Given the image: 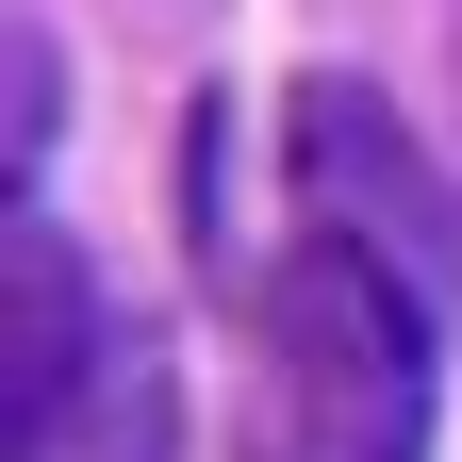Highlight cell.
Listing matches in <instances>:
<instances>
[{"label":"cell","instance_id":"obj_1","mask_svg":"<svg viewBox=\"0 0 462 462\" xmlns=\"http://www.w3.org/2000/svg\"><path fill=\"white\" fill-rule=\"evenodd\" d=\"M446 298H462V215L396 133V99L298 83V231L264 264L248 462H430Z\"/></svg>","mask_w":462,"mask_h":462},{"label":"cell","instance_id":"obj_2","mask_svg":"<svg viewBox=\"0 0 462 462\" xmlns=\"http://www.w3.org/2000/svg\"><path fill=\"white\" fill-rule=\"evenodd\" d=\"M83 396H116V413H149V346L99 330V281L67 248V215H50V182L17 199V462H83Z\"/></svg>","mask_w":462,"mask_h":462}]
</instances>
